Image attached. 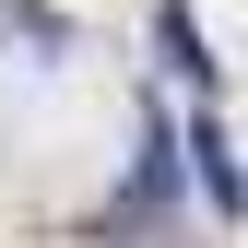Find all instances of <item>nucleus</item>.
Listing matches in <instances>:
<instances>
[{"mask_svg": "<svg viewBox=\"0 0 248 248\" xmlns=\"http://www.w3.org/2000/svg\"><path fill=\"white\" fill-rule=\"evenodd\" d=\"M166 213H177V130H154L142 166H130V189L83 213V236H142V225H166Z\"/></svg>", "mask_w": 248, "mask_h": 248, "instance_id": "nucleus-1", "label": "nucleus"}, {"mask_svg": "<svg viewBox=\"0 0 248 248\" xmlns=\"http://www.w3.org/2000/svg\"><path fill=\"white\" fill-rule=\"evenodd\" d=\"M189 177H201V201H213V225H236V130L225 118H189Z\"/></svg>", "mask_w": 248, "mask_h": 248, "instance_id": "nucleus-2", "label": "nucleus"}, {"mask_svg": "<svg viewBox=\"0 0 248 248\" xmlns=\"http://www.w3.org/2000/svg\"><path fill=\"white\" fill-rule=\"evenodd\" d=\"M154 47H166V59H177V71H189V83H201V95H213V83H225V59H213V47H201V24H189V12H177V0H166V12H154Z\"/></svg>", "mask_w": 248, "mask_h": 248, "instance_id": "nucleus-3", "label": "nucleus"}]
</instances>
